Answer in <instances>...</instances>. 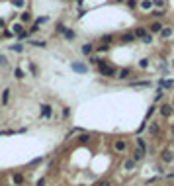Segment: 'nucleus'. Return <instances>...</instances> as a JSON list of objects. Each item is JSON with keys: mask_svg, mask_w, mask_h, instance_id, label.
I'll list each match as a JSON object with an SVG mask.
<instances>
[{"mask_svg": "<svg viewBox=\"0 0 174 186\" xmlns=\"http://www.w3.org/2000/svg\"><path fill=\"white\" fill-rule=\"evenodd\" d=\"M113 151H116V153H125L127 151V143L123 139H116L113 141Z\"/></svg>", "mask_w": 174, "mask_h": 186, "instance_id": "nucleus-3", "label": "nucleus"}, {"mask_svg": "<svg viewBox=\"0 0 174 186\" xmlns=\"http://www.w3.org/2000/svg\"><path fill=\"white\" fill-rule=\"evenodd\" d=\"M71 67H72V71H76V73H80V74L86 73V65H82V63H78V61H75Z\"/></svg>", "mask_w": 174, "mask_h": 186, "instance_id": "nucleus-8", "label": "nucleus"}, {"mask_svg": "<svg viewBox=\"0 0 174 186\" xmlns=\"http://www.w3.org/2000/svg\"><path fill=\"white\" fill-rule=\"evenodd\" d=\"M96 51H98V53H108L110 51V45H106V43H104V45H98V47H96Z\"/></svg>", "mask_w": 174, "mask_h": 186, "instance_id": "nucleus-28", "label": "nucleus"}, {"mask_svg": "<svg viewBox=\"0 0 174 186\" xmlns=\"http://www.w3.org/2000/svg\"><path fill=\"white\" fill-rule=\"evenodd\" d=\"M53 116V108L49 106V104H41V118H51Z\"/></svg>", "mask_w": 174, "mask_h": 186, "instance_id": "nucleus-5", "label": "nucleus"}, {"mask_svg": "<svg viewBox=\"0 0 174 186\" xmlns=\"http://www.w3.org/2000/svg\"><path fill=\"white\" fill-rule=\"evenodd\" d=\"M12 4H14V8H20V10H22V8L26 6V0H12Z\"/></svg>", "mask_w": 174, "mask_h": 186, "instance_id": "nucleus-26", "label": "nucleus"}, {"mask_svg": "<svg viewBox=\"0 0 174 186\" xmlns=\"http://www.w3.org/2000/svg\"><path fill=\"white\" fill-rule=\"evenodd\" d=\"M172 33H174L172 28H162V29H160V37H162V39H170Z\"/></svg>", "mask_w": 174, "mask_h": 186, "instance_id": "nucleus-12", "label": "nucleus"}, {"mask_svg": "<svg viewBox=\"0 0 174 186\" xmlns=\"http://www.w3.org/2000/svg\"><path fill=\"white\" fill-rule=\"evenodd\" d=\"M127 2V6H129V8H137V6H139V2H137V0H125Z\"/></svg>", "mask_w": 174, "mask_h": 186, "instance_id": "nucleus-31", "label": "nucleus"}, {"mask_svg": "<svg viewBox=\"0 0 174 186\" xmlns=\"http://www.w3.org/2000/svg\"><path fill=\"white\" fill-rule=\"evenodd\" d=\"M63 35H65V39H75L76 33L72 32V29H65V33H63Z\"/></svg>", "mask_w": 174, "mask_h": 186, "instance_id": "nucleus-24", "label": "nucleus"}, {"mask_svg": "<svg viewBox=\"0 0 174 186\" xmlns=\"http://www.w3.org/2000/svg\"><path fill=\"white\" fill-rule=\"evenodd\" d=\"M29 71H31V73H33V74H37V67L33 65V63H29Z\"/></svg>", "mask_w": 174, "mask_h": 186, "instance_id": "nucleus-40", "label": "nucleus"}, {"mask_svg": "<svg viewBox=\"0 0 174 186\" xmlns=\"http://www.w3.org/2000/svg\"><path fill=\"white\" fill-rule=\"evenodd\" d=\"M69 114H71V110H69V108H65V110H63V116L69 118Z\"/></svg>", "mask_w": 174, "mask_h": 186, "instance_id": "nucleus-42", "label": "nucleus"}, {"mask_svg": "<svg viewBox=\"0 0 174 186\" xmlns=\"http://www.w3.org/2000/svg\"><path fill=\"white\" fill-rule=\"evenodd\" d=\"M47 16H41V18H37V22H35V24H37V26H41V24H47Z\"/></svg>", "mask_w": 174, "mask_h": 186, "instance_id": "nucleus-35", "label": "nucleus"}, {"mask_svg": "<svg viewBox=\"0 0 174 186\" xmlns=\"http://www.w3.org/2000/svg\"><path fill=\"white\" fill-rule=\"evenodd\" d=\"M98 71H100V74H104V76H116V74H118V71L113 69V67H108L106 63H104V65H100Z\"/></svg>", "mask_w": 174, "mask_h": 186, "instance_id": "nucleus-2", "label": "nucleus"}, {"mask_svg": "<svg viewBox=\"0 0 174 186\" xmlns=\"http://www.w3.org/2000/svg\"><path fill=\"white\" fill-rule=\"evenodd\" d=\"M153 8L155 10H164L166 8V0H153Z\"/></svg>", "mask_w": 174, "mask_h": 186, "instance_id": "nucleus-14", "label": "nucleus"}, {"mask_svg": "<svg viewBox=\"0 0 174 186\" xmlns=\"http://www.w3.org/2000/svg\"><path fill=\"white\" fill-rule=\"evenodd\" d=\"M112 39H113L112 35H104V37H102V41H104V43H112Z\"/></svg>", "mask_w": 174, "mask_h": 186, "instance_id": "nucleus-38", "label": "nucleus"}, {"mask_svg": "<svg viewBox=\"0 0 174 186\" xmlns=\"http://www.w3.org/2000/svg\"><path fill=\"white\" fill-rule=\"evenodd\" d=\"M149 133L151 135H159L160 133V124L159 121H153V124L149 126Z\"/></svg>", "mask_w": 174, "mask_h": 186, "instance_id": "nucleus-9", "label": "nucleus"}, {"mask_svg": "<svg viewBox=\"0 0 174 186\" xmlns=\"http://www.w3.org/2000/svg\"><path fill=\"white\" fill-rule=\"evenodd\" d=\"M174 86V80H160V88H172Z\"/></svg>", "mask_w": 174, "mask_h": 186, "instance_id": "nucleus-22", "label": "nucleus"}, {"mask_svg": "<svg viewBox=\"0 0 174 186\" xmlns=\"http://www.w3.org/2000/svg\"><path fill=\"white\" fill-rule=\"evenodd\" d=\"M29 45H35V47H45L47 43H45V41H29Z\"/></svg>", "mask_w": 174, "mask_h": 186, "instance_id": "nucleus-36", "label": "nucleus"}, {"mask_svg": "<svg viewBox=\"0 0 174 186\" xmlns=\"http://www.w3.org/2000/svg\"><path fill=\"white\" fill-rule=\"evenodd\" d=\"M37 32H39V26L37 24H33L31 28H29V35H31V33H37Z\"/></svg>", "mask_w": 174, "mask_h": 186, "instance_id": "nucleus-37", "label": "nucleus"}, {"mask_svg": "<svg viewBox=\"0 0 174 186\" xmlns=\"http://www.w3.org/2000/svg\"><path fill=\"white\" fill-rule=\"evenodd\" d=\"M143 157H145V151H143V149H139V147H137L135 151H133V157H131V159H133V161H135V163H139V161H141Z\"/></svg>", "mask_w": 174, "mask_h": 186, "instance_id": "nucleus-10", "label": "nucleus"}, {"mask_svg": "<svg viewBox=\"0 0 174 186\" xmlns=\"http://www.w3.org/2000/svg\"><path fill=\"white\" fill-rule=\"evenodd\" d=\"M116 2H119V4H121V2H125V0H116Z\"/></svg>", "mask_w": 174, "mask_h": 186, "instance_id": "nucleus-43", "label": "nucleus"}, {"mask_svg": "<svg viewBox=\"0 0 174 186\" xmlns=\"http://www.w3.org/2000/svg\"><path fill=\"white\" fill-rule=\"evenodd\" d=\"M170 114H172V106H170V104H162V106H160V116L170 118Z\"/></svg>", "mask_w": 174, "mask_h": 186, "instance_id": "nucleus-6", "label": "nucleus"}, {"mask_svg": "<svg viewBox=\"0 0 174 186\" xmlns=\"http://www.w3.org/2000/svg\"><path fill=\"white\" fill-rule=\"evenodd\" d=\"M14 182L16 184H22V182H24V176H22V174H14Z\"/></svg>", "mask_w": 174, "mask_h": 186, "instance_id": "nucleus-34", "label": "nucleus"}, {"mask_svg": "<svg viewBox=\"0 0 174 186\" xmlns=\"http://www.w3.org/2000/svg\"><path fill=\"white\" fill-rule=\"evenodd\" d=\"M139 67H141V69H147V67H149V59H141L139 61Z\"/></svg>", "mask_w": 174, "mask_h": 186, "instance_id": "nucleus-33", "label": "nucleus"}, {"mask_svg": "<svg viewBox=\"0 0 174 186\" xmlns=\"http://www.w3.org/2000/svg\"><path fill=\"white\" fill-rule=\"evenodd\" d=\"M139 8L145 10V12H151V10H153V0H141V2H139Z\"/></svg>", "mask_w": 174, "mask_h": 186, "instance_id": "nucleus-7", "label": "nucleus"}, {"mask_svg": "<svg viewBox=\"0 0 174 186\" xmlns=\"http://www.w3.org/2000/svg\"><path fill=\"white\" fill-rule=\"evenodd\" d=\"M14 74H16V79H18V80L24 79V71L20 69V67H16V69H14Z\"/></svg>", "mask_w": 174, "mask_h": 186, "instance_id": "nucleus-27", "label": "nucleus"}, {"mask_svg": "<svg viewBox=\"0 0 174 186\" xmlns=\"http://www.w3.org/2000/svg\"><path fill=\"white\" fill-rule=\"evenodd\" d=\"M137 147L139 149H143V151H147V143H145V139H141V137H137Z\"/></svg>", "mask_w": 174, "mask_h": 186, "instance_id": "nucleus-25", "label": "nucleus"}, {"mask_svg": "<svg viewBox=\"0 0 174 186\" xmlns=\"http://www.w3.org/2000/svg\"><path fill=\"white\" fill-rule=\"evenodd\" d=\"M133 39H135V33H125V35H121V41L123 43H131Z\"/></svg>", "mask_w": 174, "mask_h": 186, "instance_id": "nucleus-21", "label": "nucleus"}, {"mask_svg": "<svg viewBox=\"0 0 174 186\" xmlns=\"http://www.w3.org/2000/svg\"><path fill=\"white\" fill-rule=\"evenodd\" d=\"M172 67H174V61H172Z\"/></svg>", "mask_w": 174, "mask_h": 186, "instance_id": "nucleus-44", "label": "nucleus"}, {"mask_svg": "<svg viewBox=\"0 0 174 186\" xmlns=\"http://www.w3.org/2000/svg\"><path fill=\"white\" fill-rule=\"evenodd\" d=\"M33 20V16L29 14V12H22V14H20V22L22 24H29Z\"/></svg>", "mask_w": 174, "mask_h": 186, "instance_id": "nucleus-13", "label": "nucleus"}, {"mask_svg": "<svg viewBox=\"0 0 174 186\" xmlns=\"http://www.w3.org/2000/svg\"><path fill=\"white\" fill-rule=\"evenodd\" d=\"M96 186H110V180H100L96 182Z\"/></svg>", "mask_w": 174, "mask_h": 186, "instance_id": "nucleus-39", "label": "nucleus"}, {"mask_svg": "<svg viewBox=\"0 0 174 186\" xmlns=\"http://www.w3.org/2000/svg\"><path fill=\"white\" fill-rule=\"evenodd\" d=\"M162 28H164V26H162V24L156 20V22H153L149 28H147V32H149V33H160V29H162Z\"/></svg>", "mask_w": 174, "mask_h": 186, "instance_id": "nucleus-4", "label": "nucleus"}, {"mask_svg": "<svg viewBox=\"0 0 174 186\" xmlns=\"http://www.w3.org/2000/svg\"><path fill=\"white\" fill-rule=\"evenodd\" d=\"M10 29H12V32H14L16 35H20V33L24 32V28H22V24H12V28H10Z\"/></svg>", "mask_w": 174, "mask_h": 186, "instance_id": "nucleus-20", "label": "nucleus"}, {"mask_svg": "<svg viewBox=\"0 0 174 186\" xmlns=\"http://www.w3.org/2000/svg\"><path fill=\"white\" fill-rule=\"evenodd\" d=\"M141 41H143V43H147V45H151V43H153V35H151V33H147V35L143 37Z\"/></svg>", "mask_w": 174, "mask_h": 186, "instance_id": "nucleus-30", "label": "nucleus"}, {"mask_svg": "<svg viewBox=\"0 0 174 186\" xmlns=\"http://www.w3.org/2000/svg\"><path fill=\"white\" fill-rule=\"evenodd\" d=\"M80 51H82V55H92V53H94V45H92V43H84Z\"/></svg>", "mask_w": 174, "mask_h": 186, "instance_id": "nucleus-11", "label": "nucleus"}, {"mask_svg": "<svg viewBox=\"0 0 174 186\" xmlns=\"http://www.w3.org/2000/svg\"><path fill=\"white\" fill-rule=\"evenodd\" d=\"M133 33H135V37H139V39H143V37H145V35H147L149 32H147V28H137V29H135Z\"/></svg>", "mask_w": 174, "mask_h": 186, "instance_id": "nucleus-18", "label": "nucleus"}, {"mask_svg": "<svg viewBox=\"0 0 174 186\" xmlns=\"http://www.w3.org/2000/svg\"><path fill=\"white\" fill-rule=\"evenodd\" d=\"M0 26H2V22H0Z\"/></svg>", "mask_w": 174, "mask_h": 186, "instance_id": "nucleus-45", "label": "nucleus"}, {"mask_svg": "<svg viewBox=\"0 0 174 186\" xmlns=\"http://www.w3.org/2000/svg\"><path fill=\"white\" fill-rule=\"evenodd\" d=\"M160 163H162V165L174 163V151L170 147H166V149H162V151H160Z\"/></svg>", "mask_w": 174, "mask_h": 186, "instance_id": "nucleus-1", "label": "nucleus"}, {"mask_svg": "<svg viewBox=\"0 0 174 186\" xmlns=\"http://www.w3.org/2000/svg\"><path fill=\"white\" fill-rule=\"evenodd\" d=\"M123 168H125L127 172H129V171H133V168H135V161H133V159H127L125 163H123Z\"/></svg>", "mask_w": 174, "mask_h": 186, "instance_id": "nucleus-17", "label": "nucleus"}, {"mask_svg": "<svg viewBox=\"0 0 174 186\" xmlns=\"http://www.w3.org/2000/svg\"><path fill=\"white\" fill-rule=\"evenodd\" d=\"M162 96H164V88H159V90H156V94H155V102H159Z\"/></svg>", "mask_w": 174, "mask_h": 186, "instance_id": "nucleus-29", "label": "nucleus"}, {"mask_svg": "<svg viewBox=\"0 0 174 186\" xmlns=\"http://www.w3.org/2000/svg\"><path fill=\"white\" fill-rule=\"evenodd\" d=\"M129 76H131V69H121V71H119V73H118V79H129Z\"/></svg>", "mask_w": 174, "mask_h": 186, "instance_id": "nucleus-16", "label": "nucleus"}, {"mask_svg": "<svg viewBox=\"0 0 174 186\" xmlns=\"http://www.w3.org/2000/svg\"><path fill=\"white\" fill-rule=\"evenodd\" d=\"M149 14L153 16V18H156V20H160V18H164V16H166V14H164V10H155V8L151 10Z\"/></svg>", "mask_w": 174, "mask_h": 186, "instance_id": "nucleus-15", "label": "nucleus"}, {"mask_svg": "<svg viewBox=\"0 0 174 186\" xmlns=\"http://www.w3.org/2000/svg\"><path fill=\"white\" fill-rule=\"evenodd\" d=\"M10 51L22 53V51H24V45H22V43H12V45H10Z\"/></svg>", "mask_w": 174, "mask_h": 186, "instance_id": "nucleus-19", "label": "nucleus"}, {"mask_svg": "<svg viewBox=\"0 0 174 186\" xmlns=\"http://www.w3.org/2000/svg\"><path fill=\"white\" fill-rule=\"evenodd\" d=\"M10 92H12V90H10V88H6V90H4V92H2V104H4V106H6V104H8V98H10Z\"/></svg>", "mask_w": 174, "mask_h": 186, "instance_id": "nucleus-23", "label": "nucleus"}, {"mask_svg": "<svg viewBox=\"0 0 174 186\" xmlns=\"http://www.w3.org/2000/svg\"><path fill=\"white\" fill-rule=\"evenodd\" d=\"M6 63H8V61H6V57H4V55H0V67H4Z\"/></svg>", "mask_w": 174, "mask_h": 186, "instance_id": "nucleus-41", "label": "nucleus"}, {"mask_svg": "<svg viewBox=\"0 0 174 186\" xmlns=\"http://www.w3.org/2000/svg\"><path fill=\"white\" fill-rule=\"evenodd\" d=\"M65 29H67V28H65V26H63V24H57L55 32H57V33H65Z\"/></svg>", "mask_w": 174, "mask_h": 186, "instance_id": "nucleus-32", "label": "nucleus"}]
</instances>
